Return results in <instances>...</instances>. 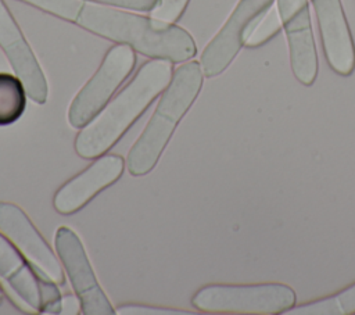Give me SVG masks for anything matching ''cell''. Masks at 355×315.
<instances>
[{"label":"cell","mask_w":355,"mask_h":315,"mask_svg":"<svg viewBox=\"0 0 355 315\" xmlns=\"http://www.w3.org/2000/svg\"><path fill=\"white\" fill-rule=\"evenodd\" d=\"M26 89L17 75L0 72V126L21 118L26 107Z\"/></svg>","instance_id":"obj_14"},{"label":"cell","mask_w":355,"mask_h":315,"mask_svg":"<svg viewBox=\"0 0 355 315\" xmlns=\"http://www.w3.org/2000/svg\"><path fill=\"white\" fill-rule=\"evenodd\" d=\"M0 278L33 312H42V283L39 273L12 241L0 232ZM50 279V278H49Z\"/></svg>","instance_id":"obj_13"},{"label":"cell","mask_w":355,"mask_h":315,"mask_svg":"<svg viewBox=\"0 0 355 315\" xmlns=\"http://www.w3.org/2000/svg\"><path fill=\"white\" fill-rule=\"evenodd\" d=\"M275 0H240L219 32L201 53L204 76L220 75L236 58L258 18L273 6Z\"/></svg>","instance_id":"obj_7"},{"label":"cell","mask_w":355,"mask_h":315,"mask_svg":"<svg viewBox=\"0 0 355 315\" xmlns=\"http://www.w3.org/2000/svg\"><path fill=\"white\" fill-rule=\"evenodd\" d=\"M60 19L75 22L85 4L83 0H18Z\"/></svg>","instance_id":"obj_17"},{"label":"cell","mask_w":355,"mask_h":315,"mask_svg":"<svg viewBox=\"0 0 355 315\" xmlns=\"http://www.w3.org/2000/svg\"><path fill=\"white\" fill-rule=\"evenodd\" d=\"M190 0H158L157 6L150 11V17L166 22L175 24L186 11Z\"/></svg>","instance_id":"obj_18"},{"label":"cell","mask_w":355,"mask_h":315,"mask_svg":"<svg viewBox=\"0 0 355 315\" xmlns=\"http://www.w3.org/2000/svg\"><path fill=\"white\" fill-rule=\"evenodd\" d=\"M118 315H191L189 311L166 308V307H153L144 304H125L115 309Z\"/></svg>","instance_id":"obj_19"},{"label":"cell","mask_w":355,"mask_h":315,"mask_svg":"<svg viewBox=\"0 0 355 315\" xmlns=\"http://www.w3.org/2000/svg\"><path fill=\"white\" fill-rule=\"evenodd\" d=\"M282 21L277 11V7L270 6L266 12H263L258 21L255 22V26L250 32L248 37L244 42V46L247 47H258L268 40H270L273 36H276L280 32Z\"/></svg>","instance_id":"obj_16"},{"label":"cell","mask_w":355,"mask_h":315,"mask_svg":"<svg viewBox=\"0 0 355 315\" xmlns=\"http://www.w3.org/2000/svg\"><path fill=\"white\" fill-rule=\"evenodd\" d=\"M89 3H96L101 6L115 7V8H126V10H135V11H151L158 0H83Z\"/></svg>","instance_id":"obj_20"},{"label":"cell","mask_w":355,"mask_h":315,"mask_svg":"<svg viewBox=\"0 0 355 315\" xmlns=\"http://www.w3.org/2000/svg\"><path fill=\"white\" fill-rule=\"evenodd\" d=\"M0 49L7 56L14 74L22 80L28 97L37 104L47 100V80L8 7L0 0Z\"/></svg>","instance_id":"obj_11"},{"label":"cell","mask_w":355,"mask_h":315,"mask_svg":"<svg viewBox=\"0 0 355 315\" xmlns=\"http://www.w3.org/2000/svg\"><path fill=\"white\" fill-rule=\"evenodd\" d=\"M55 251L80 301L85 315H114L115 309L98 284L79 236L67 226H60L54 236Z\"/></svg>","instance_id":"obj_6"},{"label":"cell","mask_w":355,"mask_h":315,"mask_svg":"<svg viewBox=\"0 0 355 315\" xmlns=\"http://www.w3.org/2000/svg\"><path fill=\"white\" fill-rule=\"evenodd\" d=\"M173 75V62L151 58L75 137V151L85 160L105 154L165 90Z\"/></svg>","instance_id":"obj_1"},{"label":"cell","mask_w":355,"mask_h":315,"mask_svg":"<svg viewBox=\"0 0 355 315\" xmlns=\"http://www.w3.org/2000/svg\"><path fill=\"white\" fill-rule=\"evenodd\" d=\"M295 291L284 283L207 284L191 297V305L216 314H283L295 305Z\"/></svg>","instance_id":"obj_4"},{"label":"cell","mask_w":355,"mask_h":315,"mask_svg":"<svg viewBox=\"0 0 355 315\" xmlns=\"http://www.w3.org/2000/svg\"><path fill=\"white\" fill-rule=\"evenodd\" d=\"M0 232L12 241L39 273L50 278L58 286L65 283L61 261L19 205L0 201Z\"/></svg>","instance_id":"obj_9"},{"label":"cell","mask_w":355,"mask_h":315,"mask_svg":"<svg viewBox=\"0 0 355 315\" xmlns=\"http://www.w3.org/2000/svg\"><path fill=\"white\" fill-rule=\"evenodd\" d=\"M136 64L135 50L116 43L105 53L92 78L76 93L68 110V122L73 128H83L110 101L116 89L126 80Z\"/></svg>","instance_id":"obj_5"},{"label":"cell","mask_w":355,"mask_h":315,"mask_svg":"<svg viewBox=\"0 0 355 315\" xmlns=\"http://www.w3.org/2000/svg\"><path fill=\"white\" fill-rule=\"evenodd\" d=\"M3 298H4V293H3V289L0 287V304L3 303Z\"/></svg>","instance_id":"obj_22"},{"label":"cell","mask_w":355,"mask_h":315,"mask_svg":"<svg viewBox=\"0 0 355 315\" xmlns=\"http://www.w3.org/2000/svg\"><path fill=\"white\" fill-rule=\"evenodd\" d=\"M329 67L348 76L355 69V44L341 0H311Z\"/></svg>","instance_id":"obj_12"},{"label":"cell","mask_w":355,"mask_h":315,"mask_svg":"<svg viewBox=\"0 0 355 315\" xmlns=\"http://www.w3.org/2000/svg\"><path fill=\"white\" fill-rule=\"evenodd\" d=\"M76 24L150 58L186 62L197 53L194 39L184 28L108 6L85 1Z\"/></svg>","instance_id":"obj_2"},{"label":"cell","mask_w":355,"mask_h":315,"mask_svg":"<svg viewBox=\"0 0 355 315\" xmlns=\"http://www.w3.org/2000/svg\"><path fill=\"white\" fill-rule=\"evenodd\" d=\"M125 169L119 154H103L87 168L67 180L54 194L53 207L61 215H71L93 200L100 191L116 182Z\"/></svg>","instance_id":"obj_10"},{"label":"cell","mask_w":355,"mask_h":315,"mask_svg":"<svg viewBox=\"0 0 355 315\" xmlns=\"http://www.w3.org/2000/svg\"><path fill=\"white\" fill-rule=\"evenodd\" d=\"M202 80L204 72L198 61L178 67L148 124L128 153L126 165L130 175L143 176L157 165L178 124L196 101Z\"/></svg>","instance_id":"obj_3"},{"label":"cell","mask_w":355,"mask_h":315,"mask_svg":"<svg viewBox=\"0 0 355 315\" xmlns=\"http://www.w3.org/2000/svg\"><path fill=\"white\" fill-rule=\"evenodd\" d=\"M276 7L287 36L293 74L300 83L311 86L319 64L308 0H276Z\"/></svg>","instance_id":"obj_8"},{"label":"cell","mask_w":355,"mask_h":315,"mask_svg":"<svg viewBox=\"0 0 355 315\" xmlns=\"http://www.w3.org/2000/svg\"><path fill=\"white\" fill-rule=\"evenodd\" d=\"M80 312V301L78 296H64L62 297V305L61 312L64 315H76Z\"/></svg>","instance_id":"obj_21"},{"label":"cell","mask_w":355,"mask_h":315,"mask_svg":"<svg viewBox=\"0 0 355 315\" xmlns=\"http://www.w3.org/2000/svg\"><path fill=\"white\" fill-rule=\"evenodd\" d=\"M288 315H349L355 314V283L326 298L293 307Z\"/></svg>","instance_id":"obj_15"}]
</instances>
